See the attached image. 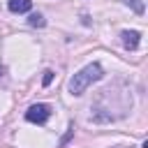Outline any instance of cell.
<instances>
[{
	"mask_svg": "<svg viewBox=\"0 0 148 148\" xmlns=\"http://www.w3.org/2000/svg\"><path fill=\"white\" fill-rule=\"evenodd\" d=\"M104 76V72H102V65L99 62H90V65H86L83 69H79L72 79H69V92L72 95H83V90L88 88V86H92L95 81H99Z\"/></svg>",
	"mask_w": 148,
	"mask_h": 148,
	"instance_id": "obj_1",
	"label": "cell"
},
{
	"mask_svg": "<svg viewBox=\"0 0 148 148\" xmlns=\"http://www.w3.org/2000/svg\"><path fill=\"white\" fill-rule=\"evenodd\" d=\"M49 118H51V106H49V104H32V106L25 111V120H28V123L44 125Z\"/></svg>",
	"mask_w": 148,
	"mask_h": 148,
	"instance_id": "obj_2",
	"label": "cell"
},
{
	"mask_svg": "<svg viewBox=\"0 0 148 148\" xmlns=\"http://www.w3.org/2000/svg\"><path fill=\"white\" fill-rule=\"evenodd\" d=\"M120 37H123L125 49H130V51L139 49V42H141V32H139V30H123Z\"/></svg>",
	"mask_w": 148,
	"mask_h": 148,
	"instance_id": "obj_3",
	"label": "cell"
},
{
	"mask_svg": "<svg viewBox=\"0 0 148 148\" xmlns=\"http://www.w3.org/2000/svg\"><path fill=\"white\" fill-rule=\"evenodd\" d=\"M7 7H9V12H14V14H23V12H30L32 0H9Z\"/></svg>",
	"mask_w": 148,
	"mask_h": 148,
	"instance_id": "obj_4",
	"label": "cell"
},
{
	"mask_svg": "<svg viewBox=\"0 0 148 148\" xmlns=\"http://www.w3.org/2000/svg\"><path fill=\"white\" fill-rule=\"evenodd\" d=\"M28 23H30L32 28H44V23H46V21H44V16H42V14H30Z\"/></svg>",
	"mask_w": 148,
	"mask_h": 148,
	"instance_id": "obj_5",
	"label": "cell"
},
{
	"mask_svg": "<svg viewBox=\"0 0 148 148\" xmlns=\"http://www.w3.org/2000/svg\"><path fill=\"white\" fill-rule=\"evenodd\" d=\"M123 2H125V5H132L136 14H143V5H141L139 0H123Z\"/></svg>",
	"mask_w": 148,
	"mask_h": 148,
	"instance_id": "obj_6",
	"label": "cell"
},
{
	"mask_svg": "<svg viewBox=\"0 0 148 148\" xmlns=\"http://www.w3.org/2000/svg\"><path fill=\"white\" fill-rule=\"evenodd\" d=\"M51 81H53V72H51V69H46V72H44V79H42V83H44V86H49Z\"/></svg>",
	"mask_w": 148,
	"mask_h": 148,
	"instance_id": "obj_7",
	"label": "cell"
},
{
	"mask_svg": "<svg viewBox=\"0 0 148 148\" xmlns=\"http://www.w3.org/2000/svg\"><path fill=\"white\" fill-rule=\"evenodd\" d=\"M72 134H74V127H69V132H67V134H65V136H62V143H67V139H69V136H72Z\"/></svg>",
	"mask_w": 148,
	"mask_h": 148,
	"instance_id": "obj_8",
	"label": "cell"
},
{
	"mask_svg": "<svg viewBox=\"0 0 148 148\" xmlns=\"http://www.w3.org/2000/svg\"><path fill=\"white\" fill-rule=\"evenodd\" d=\"M2 72H5V67H0V76H2Z\"/></svg>",
	"mask_w": 148,
	"mask_h": 148,
	"instance_id": "obj_9",
	"label": "cell"
}]
</instances>
